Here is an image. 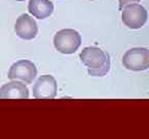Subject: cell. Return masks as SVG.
Here are the masks:
<instances>
[{"mask_svg": "<svg viewBox=\"0 0 149 139\" xmlns=\"http://www.w3.org/2000/svg\"><path fill=\"white\" fill-rule=\"evenodd\" d=\"M80 59L91 76H105L111 67L109 55L97 46H87L83 49L80 53Z\"/></svg>", "mask_w": 149, "mask_h": 139, "instance_id": "cell-1", "label": "cell"}, {"mask_svg": "<svg viewBox=\"0 0 149 139\" xmlns=\"http://www.w3.org/2000/svg\"><path fill=\"white\" fill-rule=\"evenodd\" d=\"M53 42L55 49L59 53L70 55L78 51L82 43V37L74 29H62L54 35Z\"/></svg>", "mask_w": 149, "mask_h": 139, "instance_id": "cell-2", "label": "cell"}, {"mask_svg": "<svg viewBox=\"0 0 149 139\" xmlns=\"http://www.w3.org/2000/svg\"><path fill=\"white\" fill-rule=\"evenodd\" d=\"M121 19L123 24L130 29H140L147 22V10L138 3H130L122 7Z\"/></svg>", "mask_w": 149, "mask_h": 139, "instance_id": "cell-3", "label": "cell"}, {"mask_svg": "<svg viewBox=\"0 0 149 139\" xmlns=\"http://www.w3.org/2000/svg\"><path fill=\"white\" fill-rule=\"evenodd\" d=\"M122 64L132 71H143L149 67V51L146 47H133L126 51Z\"/></svg>", "mask_w": 149, "mask_h": 139, "instance_id": "cell-4", "label": "cell"}, {"mask_svg": "<svg viewBox=\"0 0 149 139\" xmlns=\"http://www.w3.org/2000/svg\"><path fill=\"white\" fill-rule=\"evenodd\" d=\"M37 75L35 65L29 60H20L10 66L7 77L9 79L21 81L25 83H31Z\"/></svg>", "mask_w": 149, "mask_h": 139, "instance_id": "cell-5", "label": "cell"}, {"mask_svg": "<svg viewBox=\"0 0 149 139\" xmlns=\"http://www.w3.org/2000/svg\"><path fill=\"white\" fill-rule=\"evenodd\" d=\"M57 81L49 74L38 77L32 88L33 97L36 99H53L57 95Z\"/></svg>", "mask_w": 149, "mask_h": 139, "instance_id": "cell-6", "label": "cell"}, {"mask_svg": "<svg viewBox=\"0 0 149 139\" xmlns=\"http://www.w3.org/2000/svg\"><path fill=\"white\" fill-rule=\"evenodd\" d=\"M37 24L35 20L27 14H23L17 19L15 24V32L24 40L33 39L37 34Z\"/></svg>", "mask_w": 149, "mask_h": 139, "instance_id": "cell-7", "label": "cell"}, {"mask_svg": "<svg viewBox=\"0 0 149 139\" xmlns=\"http://www.w3.org/2000/svg\"><path fill=\"white\" fill-rule=\"evenodd\" d=\"M29 90L25 83L18 81H9L0 88V99H28Z\"/></svg>", "mask_w": 149, "mask_h": 139, "instance_id": "cell-8", "label": "cell"}, {"mask_svg": "<svg viewBox=\"0 0 149 139\" xmlns=\"http://www.w3.org/2000/svg\"><path fill=\"white\" fill-rule=\"evenodd\" d=\"M28 12L34 18L45 20L54 12V4L50 0H29Z\"/></svg>", "mask_w": 149, "mask_h": 139, "instance_id": "cell-9", "label": "cell"}, {"mask_svg": "<svg viewBox=\"0 0 149 139\" xmlns=\"http://www.w3.org/2000/svg\"><path fill=\"white\" fill-rule=\"evenodd\" d=\"M119 1V8L122 9V7L125 6L126 4H130V3L138 2L140 0H118Z\"/></svg>", "mask_w": 149, "mask_h": 139, "instance_id": "cell-10", "label": "cell"}, {"mask_svg": "<svg viewBox=\"0 0 149 139\" xmlns=\"http://www.w3.org/2000/svg\"><path fill=\"white\" fill-rule=\"evenodd\" d=\"M17 1H24V0H17Z\"/></svg>", "mask_w": 149, "mask_h": 139, "instance_id": "cell-11", "label": "cell"}, {"mask_svg": "<svg viewBox=\"0 0 149 139\" xmlns=\"http://www.w3.org/2000/svg\"><path fill=\"white\" fill-rule=\"evenodd\" d=\"M90 1H92V0H90Z\"/></svg>", "mask_w": 149, "mask_h": 139, "instance_id": "cell-12", "label": "cell"}]
</instances>
